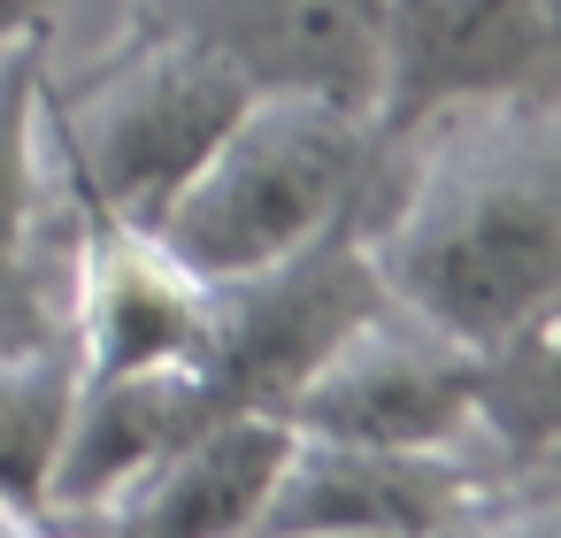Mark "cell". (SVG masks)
I'll return each mask as SVG.
<instances>
[{
    "instance_id": "cell-2",
    "label": "cell",
    "mask_w": 561,
    "mask_h": 538,
    "mask_svg": "<svg viewBox=\"0 0 561 538\" xmlns=\"http://www.w3.org/2000/svg\"><path fill=\"white\" fill-rule=\"evenodd\" d=\"M385 162V139L362 108L323 93H247V108L224 124V139L201 154V170L162 208L154 239L201 277H254L308 239H323L339 216L362 208L369 178Z\"/></svg>"
},
{
    "instance_id": "cell-13",
    "label": "cell",
    "mask_w": 561,
    "mask_h": 538,
    "mask_svg": "<svg viewBox=\"0 0 561 538\" xmlns=\"http://www.w3.org/2000/svg\"><path fill=\"white\" fill-rule=\"evenodd\" d=\"M477 438L515 469L561 461V377H553V316L477 346Z\"/></svg>"
},
{
    "instance_id": "cell-14",
    "label": "cell",
    "mask_w": 561,
    "mask_h": 538,
    "mask_svg": "<svg viewBox=\"0 0 561 538\" xmlns=\"http://www.w3.org/2000/svg\"><path fill=\"white\" fill-rule=\"evenodd\" d=\"M431 538H561V477H515L500 492H484L477 507H461L454 523H438Z\"/></svg>"
},
{
    "instance_id": "cell-16",
    "label": "cell",
    "mask_w": 561,
    "mask_h": 538,
    "mask_svg": "<svg viewBox=\"0 0 561 538\" xmlns=\"http://www.w3.org/2000/svg\"><path fill=\"white\" fill-rule=\"evenodd\" d=\"M0 538H78V530H55L47 515H9L0 507Z\"/></svg>"
},
{
    "instance_id": "cell-10",
    "label": "cell",
    "mask_w": 561,
    "mask_h": 538,
    "mask_svg": "<svg viewBox=\"0 0 561 538\" xmlns=\"http://www.w3.org/2000/svg\"><path fill=\"white\" fill-rule=\"evenodd\" d=\"M285 446H293V423L270 408L208 415L139 484H124L85 538H247L277 484Z\"/></svg>"
},
{
    "instance_id": "cell-5",
    "label": "cell",
    "mask_w": 561,
    "mask_h": 538,
    "mask_svg": "<svg viewBox=\"0 0 561 538\" xmlns=\"http://www.w3.org/2000/svg\"><path fill=\"white\" fill-rule=\"evenodd\" d=\"M293 431L354 446H461L477 438V346L377 300L293 392Z\"/></svg>"
},
{
    "instance_id": "cell-15",
    "label": "cell",
    "mask_w": 561,
    "mask_h": 538,
    "mask_svg": "<svg viewBox=\"0 0 561 538\" xmlns=\"http://www.w3.org/2000/svg\"><path fill=\"white\" fill-rule=\"evenodd\" d=\"M55 9L62 0H0V47L32 39V32H55Z\"/></svg>"
},
{
    "instance_id": "cell-18",
    "label": "cell",
    "mask_w": 561,
    "mask_h": 538,
    "mask_svg": "<svg viewBox=\"0 0 561 538\" xmlns=\"http://www.w3.org/2000/svg\"><path fill=\"white\" fill-rule=\"evenodd\" d=\"M385 9H400V0H385Z\"/></svg>"
},
{
    "instance_id": "cell-3",
    "label": "cell",
    "mask_w": 561,
    "mask_h": 538,
    "mask_svg": "<svg viewBox=\"0 0 561 538\" xmlns=\"http://www.w3.org/2000/svg\"><path fill=\"white\" fill-rule=\"evenodd\" d=\"M247 70L201 32H154L78 101H39V162L55 208H101L154 231L224 124L247 108Z\"/></svg>"
},
{
    "instance_id": "cell-17",
    "label": "cell",
    "mask_w": 561,
    "mask_h": 538,
    "mask_svg": "<svg viewBox=\"0 0 561 538\" xmlns=\"http://www.w3.org/2000/svg\"><path fill=\"white\" fill-rule=\"evenodd\" d=\"M247 538H385V530H247Z\"/></svg>"
},
{
    "instance_id": "cell-11",
    "label": "cell",
    "mask_w": 561,
    "mask_h": 538,
    "mask_svg": "<svg viewBox=\"0 0 561 538\" xmlns=\"http://www.w3.org/2000/svg\"><path fill=\"white\" fill-rule=\"evenodd\" d=\"M185 32L216 39L254 93H323L377 108L385 78V0H208Z\"/></svg>"
},
{
    "instance_id": "cell-6",
    "label": "cell",
    "mask_w": 561,
    "mask_h": 538,
    "mask_svg": "<svg viewBox=\"0 0 561 538\" xmlns=\"http://www.w3.org/2000/svg\"><path fill=\"white\" fill-rule=\"evenodd\" d=\"M546 477L500 461L484 438L461 446H354V438H316L293 431L277 484L254 515V530H385V538H431L484 492Z\"/></svg>"
},
{
    "instance_id": "cell-7",
    "label": "cell",
    "mask_w": 561,
    "mask_h": 538,
    "mask_svg": "<svg viewBox=\"0 0 561 538\" xmlns=\"http://www.w3.org/2000/svg\"><path fill=\"white\" fill-rule=\"evenodd\" d=\"M561 70V9L553 0H400L385 9V78H377V139L415 131L461 101L553 93Z\"/></svg>"
},
{
    "instance_id": "cell-1",
    "label": "cell",
    "mask_w": 561,
    "mask_h": 538,
    "mask_svg": "<svg viewBox=\"0 0 561 538\" xmlns=\"http://www.w3.org/2000/svg\"><path fill=\"white\" fill-rule=\"evenodd\" d=\"M385 147L408 154V170L377 216L354 208L385 300L415 308L461 346H500L507 331L553 316L561 293L553 93L461 101Z\"/></svg>"
},
{
    "instance_id": "cell-9",
    "label": "cell",
    "mask_w": 561,
    "mask_h": 538,
    "mask_svg": "<svg viewBox=\"0 0 561 538\" xmlns=\"http://www.w3.org/2000/svg\"><path fill=\"white\" fill-rule=\"evenodd\" d=\"M208 415H231L208 400L193 362H154V369H108V377H78L70 392V423L55 446V477H47V523L55 530H93L101 507L139 484L178 438H193Z\"/></svg>"
},
{
    "instance_id": "cell-12",
    "label": "cell",
    "mask_w": 561,
    "mask_h": 538,
    "mask_svg": "<svg viewBox=\"0 0 561 538\" xmlns=\"http://www.w3.org/2000/svg\"><path fill=\"white\" fill-rule=\"evenodd\" d=\"M70 392H78L70 339H32L0 354V507L9 515H47Z\"/></svg>"
},
{
    "instance_id": "cell-4",
    "label": "cell",
    "mask_w": 561,
    "mask_h": 538,
    "mask_svg": "<svg viewBox=\"0 0 561 538\" xmlns=\"http://www.w3.org/2000/svg\"><path fill=\"white\" fill-rule=\"evenodd\" d=\"M377 300H385V285L369 270L362 216H339L300 254H285V262H270L254 277L208 285V323H201L193 369H201L216 408H270V415H285L293 392L308 385V369Z\"/></svg>"
},
{
    "instance_id": "cell-8",
    "label": "cell",
    "mask_w": 561,
    "mask_h": 538,
    "mask_svg": "<svg viewBox=\"0 0 561 538\" xmlns=\"http://www.w3.org/2000/svg\"><path fill=\"white\" fill-rule=\"evenodd\" d=\"M208 323V285L154 239L101 208H70V270H62V339L78 377L193 362Z\"/></svg>"
}]
</instances>
